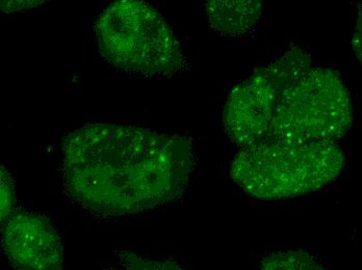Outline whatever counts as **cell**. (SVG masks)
<instances>
[{"mask_svg":"<svg viewBox=\"0 0 362 270\" xmlns=\"http://www.w3.org/2000/svg\"><path fill=\"white\" fill-rule=\"evenodd\" d=\"M351 45L354 50L355 56L358 59L359 63L362 66V4L357 14L356 23H355L354 30H353L352 39Z\"/></svg>","mask_w":362,"mask_h":270,"instance_id":"12","label":"cell"},{"mask_svg":"<svg viewBox=\"0 0 362 270\" xmlns=\"http://www.w3.org/2000/svg\"><path fill=\"white\" fill-rule=\"evenodd\" d=\"M344 162L335 142L264 140L242 148L230 176L249 197L279 201L324 188L339 177Z\"/></svg>","mask_w":362,"mask_h":270,"instance_id":"2","label":"cell"},{"mask_svg":"<svg viewBox=\"0 0 362 270\" xmlns=\"http://www.w3.org/2000/svg\"><path fill=\"white\" fill-rule=\"evenodd\" d=\"M311 65L308 51L293 47L236 85L223 113L225 131L233 142L244 148L264 140L284 93Z\"/></svg>","mask_w":362,"mask_h":270,"instance_id":"5","label":"cell"},{"mask_svg":"<svg viewBox=\"0 0 362 270\" xmlns=\"http://www.w3.org/2000/svg\"><path fill=\"white\" fill-rule=\"evenodd\" d=\"M64 188L75 203L103 216H124L180 199L193 172L189 138L96 123L62 144Z\"/></svg>","mask_w":362,"mask_h":270,"instance_id":"1","label":"cell"},{"mask_svg":"<svg viewBox=\"0 0 362 270\" xmlns=\"http://www.w3.org/2000/svg\"><path fill=\"white\" fill-rule=\"evenodd\" d=\"M352 122V100L339 74L311 67L284 93L264 140L337 142Z\"/></svg>","mask_w":362,"mask_h":270,"instance_id":"4","label":"cell"},{"mask_svg":"<svg viewBox=\"0 0 362 270\" xmlns=\"http://www.w3.org/2000/svg\"><path fill=\"white\" fill-rule=\"evenodd\" d=\"M47 0H0V8L4 14L32 10L41 6Z\"/></svg>","mask_w":362,"mask_h":270,"instance_id":"11","label":"cell"},{"mask_svg":"<svg viewBox=\"0 0 362 270\" xmlns=\"http://www.w3.org/2000/svg\"><path fill=\"white\" fill-rule=\"evenodd\" d=\"M262 269H322L315 257L305 252H278L269 254L260 262Z\"/></svg>","mask_w":362,"mask_h":270,"instance_id":"8","label":"cell"},{"mask_svg":"<svg viewBox=\"0 0 362 270\" xmlns=\"http://www.w3.org/2000/svg\"><path fill=\"white\" fill-rule=\"evenodd\" d=\"M1 219H6L11 212L14 211L15 188L12 176L6 171L4 166H1Z\"/></svg>","mask_w":362,"mask_h":270,"instance_id":"9","label":"cell"},{"mask_svg":"<svg viewBox=\"0 0 362 270\" xmlns=\"http://www.w3.org/2000/svg\"><path fill=\"white\" fill-rule=\"evenodd\" d=\"M99 52L117 69L134 75H175L187 66L173 30L144 0H114L95 23Z\"/></svg>","mask_w":362,"mask_h":270,"instance_id":"3","label":"cell"},{"mask_svg":"<svg viewBox=\"0 0 362 270\" xmlns=\"http://www.w3.org/2000/svg\"><path fill=\"white\" fill-rule=\"evenodd\" d=\"M264 0H204L209 25L218 34L240 37L259 21Z\"/></svg>","mask_w":362,"mask_h":270,"instance_id":"7","label":"cell"},{"mask_svg":"<svg viewBox=\"0 0 362 270\" xmlns=\"http://www.w3.org/2000/svg\"><path fill=\"white\" fill-rule=\"evenodd\" d=\"M123 264L129 269H182L174 262H158L150 259L140 258L136 254H124L121 257Z\"/></svg>","mask_w":362,"mask_h":270,"instance_id":"10","label":"cell"},{"mask_svg":"<svg viewBox=\"0 0 362 270\" xmlns=\"http://www.w3.org/2000/svg\"><path fill=\"white\" fill-rule=\"evenodd\" d=\"M2 250L19 270H59L64 263L61 237L48 219L14 210L1 219Z\"/></svg>","mask_w":362,"mask_h":270,"instance_id":"6","label":"cell"}]
</instances>
